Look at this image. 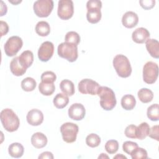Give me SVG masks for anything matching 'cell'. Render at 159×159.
Returning <instances> with one entry per match:
<instances>
[{"instance_id":"6da1fadb","label":"cell","mask_w":159,"mask_h":159,"mask_svg":"<svg viewBox=\"0 0 159 159\" xmlns=\"http://www.w3.org/2000/svg\"><path fill=\"white\" fill-rule=\"evenodd\" d=\"M0 119L6 130L12 132L17 130L20 125V120L16 113L11 109H3L0 113Z\"/></svg>"},{"instance_id":"7a4b0ae2","label":"cell","mask_w":159,"mask_h":159,"mask_svg":"<svg viewBox=\"0 0 159 159\" xmlns=\"http://www.w3.org/2000/svg\"><path fill=\"white\" fill-rule=\"evenodd\" d=\"M97 94L100 98V105L106 111H111L116 105L114 92L107 86H100Z\"/></svg>"},{"instance_id":"3957f363","label":"cell","mask_w":159,"mask_h":159,"mask_svg":"<svg viewBox=\"0 0 159 159\" xmlns=\"http://www.w3.org/2000/svg\"><path fill=\"white\" fill-rule=\"evenodd\" d=\"M113 66L117 75L122 78L129 77L132 73V67L129 59L124 55H117L113 59Z\"/></svg>"},{"instance_id":"277c9868","label":"cell","mask_w":159,"mask_h":159,"mask_svg":"<svg viewBox=\"0 0 159 159\" xmlns=\"http://www.w3.org/2000/svg\"><path fill=\"white\" fill-rule=\"evenodd\" d=\"M102 2L99 0H89L86 3L87 14L86 18L89 22L91 24L98 23L101 19V9Z\"/></svg>"},{"instance_id":"5b68a950","label":"cell","mask_w":159,"mask_h":159,"mask_svg":"<svg viewBox=\"0 0 159 159\" xmlns=\"http://www.w3.org/2000/svg\"><path fill=\"white\" fill-rule=\"evenodd\" d=\"M58 55L70 62H73L78 58L77 45L68 42L61 43L57 48Z\"/></svg>"},{"instance_id":"8992f818","label":"cell","mask_w":159,"mask_h":159,"mask_svg":"<svg viewBox=\"0 0 159 159\" xmlns=\"http://www.w3.org/2000/svg\"><path fill=\"white\" fill-rule=\"evenodd\" d=\"M78 126L72 122H66L60 127L63 140L66 143H73L75 142L78 132Z\"/></svg>"},{"instance_id":"52a82bcc","label":"cell","mask_w":159,"mask_h":159,"mask_svg":"<svg viewBox=\"0 0 159 159\" xmlns=\"http://www.w3.org/2000/svg\"><path fill=\"white\" fill-rule=\"evenodd\" d=\"M53 8V1L52 0H38L34 2L33 6L35 14L40 17H48L52 12Z\"/></svg>"},{"instance_id":"ba28073f","label":"cell","mask_w":159,"mask_h":159,"mask_svg":"<svg viewBox=\"0 0 159 159\" xmlns=\"http://www.w3.org/2000/svg\"><path fill=\"white\" fill-rule=\"evenodd\" d=\"M158 76V66L153 61L147 62L143 68V80L147 84L154 83Z\"/></svg>"},{"instance_id":"9c48e42d","label":"cell","mask_w":159,"mask_h":159,"mask_svg":"<svg viewBox=\"0 0 159 159\" xmlns=\"http://www.w3.org/2000/svg\"><path fill=\"white\" fill-rule=\"evenodd\" d=\"M23 45L22 40L19 36H12L6 41L4 48L8 57L14 56L17 53Z\"/></svg>"},{"instance_id":"30bf717a","label":"cell","mask_w":159,"mask_h":159,"mask_svg":"<svg viewBox=\"0 0 159 159\" xmlns=\"http://www.w3.org/2000/svg\"><path fill=\"white\" fill-rule=\"evenodd\" d=\"M74 13L73 2L71 0H60L58 1L57 14L63 20L70 19Z\"/></svg>"},{"instance_id":"8fae6325","label":"cell","mask_w":159,"mask_h":159,"mask_svg":"<svg viewBox=\"0 0 159 159\" xmlns=\"http://www.w3.org/2000/svg\"><path fill=\"white\" fill-rule=\"evenodd\" d=\"M99 84L91 79H83L78 84V90L81 94L96 95L98 93Z\"/></svg>"},{"instance_id":"7c38bea8","label":"cell","mask_w":159,"mask_h":159,"mask_svg":"<svg viewBox=\"0 0 159 159\" xmlns=\"http://www.w3.org/2000/svg\"><path fill=\"white\" fill-rule=\"evenodd\" d=\"M54 52V45L49 41L43 42L38 50V57L42 61H48L53 56Z\"/></svg>"},{"instance_id":"4fadbf2b","label":"cell","mask_w":159,"mask_h":159,"mask_svg":"<svg viewBox=\"0 0 159 159\" xmlns=\"http://www.w3.org/2000/svg\"><path fill=\"white\" fill-rule=\"evenodd\" d=\"M85 114V108L80 103H74L68 109V116L73 120H81L84 117Z\"/></svg>"},{"instance_id":"5bb4252c","label":"cell","mask_w":159,"mask_h":159,"mask_svg":"<svg viewBox=\"0 0 159 159\" xmlns=\"http://www.w3.org/2000/svg\"><path fill=\"white\" fill-rule=\"evenodd\" d=\"M26 119L30 125L37 126L43 122V115L41 111L37 109H33L28 112Z\"/></svg>"},{"instance_id":"9a60e30c","label":"cell","mask_w":159,"mask_h":159,"mask_svg":"<svg viewBox=\"0 0 159 159\" xmlns=\"http://www.w3.org/2000/svg\"><path fill=\"white\" fill-rule=\"evenodd\" d=\"M139 22V17L136 13L132 11L126 12L122 16V23L127 28H133L137 25Z\"/></svg>"},{"instance_id":"2e32d148","label":"cell","mask_w":159,"mask_h":159,"mask_svg":"<svg viewBox=\"0 0 159 159\" xmlns=\"http://www.w3.org/2000/svg\"><path fill=\"white\" fill-rule=\"evenodd\" d=\"M149 37L150 33L148 30L143 27L136 29L132 34V40L137 43H143L145 42Z\"/></svg>"},{"instance_id":"e0dca14e","label":"cell","mask_w":159,"mask_h":159,"mask_svg":"<svg viewBox=\"0 0 159 159\" xmlns=\"http://www.w3.org/2000/svg\"><path fill=\"white\" fill-rule=\"evenodd\" d=\"M146 48L149 54L155 58H159V42L153 39H148L145 42Z\"/></svg>"},{"instance_id":"ac0fdd59","label":"cell","mask_w":159,"mask_h":159,"mask_svg":"<svg viewBox=\"0 0 159 159\" xmlns=\"http://www.w3.org/2000/svg\"><path fill=\"white\" fill-rule=\"evenodd\" d=\"M31 143L36 148H41L46 146L47 143V138L42 132H36L31 137Z\"/></svg>"},{"instance_id":"d6986e66","label":"cell","mask_w":159,"mask_h":159,"mask_svg":"<svg viewBox=\"0 0 159 159\" xmlns=\"http://www.w3.org/2000/svg\"><path fill=\"white\" fill-rule=\"evenodd\" d=\"M10 70L14 75L19 76L23 75L25 73L27 68L24 67L20 63L19 57H16L14 58L10 63Z\"/></svg>"},{"instance_id":"ffe728a7","label":"cell","mask_w":159,"mask_h":159,"mask_svg":"<svg viewBox=\"0 0 159 159\" xmlns=\"http://www.w3.org/2000/svg\"><path fill=\"white\" fill-rule=\"evenodd\" d=\"M19 61L25 68L30 67L34 61L33 53L30 50H25L23 52L19 57Z\"/></svg>"},{"instance_id":"44dd1931","label":"cell","mask_w":159,"mask_h":159,"mask_svg":"<svg viewBox=\"0 0 159 159\" xmlns=\"http://www.w3.org/2000/svg\"><path fill=\"white\" fill-rule=\"evenodd\" d=\"M24 152V148L22 145L20 143L15 142L11 143L8 148L9 154L14 158H20L21 157Z\"/></svg>"},{"instance_id":"7402d4cb","label":"cell","mask_w":159,"mask_h":159,"mask_svg":"<svg viewBox=\"0 0 159 159\" xmlns=\"http://www.w3.org/2000/svg\"><path fill=\"white\" fill-rule=\"evenodd\" d=\"M120 103L123 109L127 111H130L135 107L136 104V100L133 95L126 94L122 98Z\"/></svg>"},{"instance_id":"603a6c76","label":"cell","mask_w":159,"mask_h":159,"mask_svg":"<svg viewBox=\"0 0 159 159\" xmlns=\"http://www.w3.org/2000/svg\"><path fill=\"white\" fill-rule=\"evenodd\" d=\"M54 106L58 109H63L67 106L69 102L68 96L64 93H58L53 101Z\"/></svg>"},{"instance_id":"cb8c5ba5","label":"cell","mask_w":159,"mask_h":159,"mask_svg":"<svg viewBox=\"0 0 159 159\" xmlns=\"http://www.w3.org/2000/svg\"><path fill=\"white\" fill-rule=\"evenodd\" d=\"M60 88L61 91L68 96H72L75 93V85L69 80H62L60 84Z\"/></svg>"},{"instance_id":"d4e9b609","label":"cell","mask_w":159,"mask_h":159,"mask_svg":"<svg viewBox=\"0 0 159 159\" xmlns=\"http://www.w3.org/2000/svg\"><path fill=\"white\" fill-rule=\"evenodd\" d=\"M35 32L40 36H47L50 32V27L49 24L43 20L39 22L35 26Z\"/></svg>"},{"instance_id":"484cf974","label":"cell","mask_w":159,"mask_h":159,"mask_svg":"<svg viewBox=\"0 0 159 159\" xmlns=\"http://www.w3.org/2000/svg\"><path fill=\"white\" fill-rule=\"evenodd\" d=\"M138 98L140 101L143 103L151 102L153 98V92L148 88H142L137 93Z\"/></svg>"},{"instance_id":"4316f807","label":"cell","mask_w":159,"mask_h":159,"mask_svg":"<svg viewBox=\"0 0 159 159\" xmlns=\"http://www.w3.org/2000/svg\"><path fill=\"white\" fill-rule=\"evenodd\" d=\"M150 131V126L147 122L141 123L136 129V137L139 140L145 139Z\"/></svg>"},{"instance_id":"83f0119b","label":"cell","mask_w":159,"mask_h":159,"mask_svg":"<svg viewBox=\"0 0 159 159\" xmlns=\"http://www.w3.org/2000/svg\"><path fill=\"white\" fill-rule=\"evenodd\" d=\"M39 91L44 96L52 95L55 89V86L53 83H45L41 81L39 85Z\"/></svg>"},{"instance_id":"f1b7e54d","label":"cell","mask_w":159,"mask_h":159,"mask_svg":"<svg viewBox=\"0 0 159 159\" xmlns=\"http://www.w3.org/2000/svg\"><path fill=\"white\" fill-rule=\"evenodd\" d=\"M147 115L152 121H157L159 119V108L158 104H153L147 109Z\"/></svg>"},{"instance_id":"f546056e","label":"cell","mask_w":159,"mask_h":159,"mask_svg":"<svg viewBox=\"0 0 159 159\" xmlns=\"http://www.w3.org/2000/svg\"><path fill=\"white\" fill-rule=\"evenodd\" d=\"M35 80L30 77H27L21 81V88L25 91H32L36 87Z\"/></svg>"},{"instance_id":"4dcf8cb0","label":"cell","mask_w":159,"mask_h":159,"mask_svg":"<svg viewBox=\"0 0 159 159\" xmlns=\"http://www.w3.org/2000/svg\"><path fill=\"white\" fill-rule=\"evenodd\" d=\"M101 143V138L96 134H90L86 138V143L88 146L94 148L99 146Z\"/></svg>"},{"instance_id":"1f68e13d","label":"cell","mask_w":159,"mask_h":159,"mask_svg":"<svg viewBox=\"0 0 159 159\" xmlns=\"http://www.w3.org/2000/svg\"><path fill=\"white\" fill-rule=\"evenodd\" d=\"M65 40L66 42L78 45L80 42V37L77 32L70 31L66 33Z\"/></svg>"},{"instance_id":"d6a6232c","label":"cell","mask_w":159,"mask_h":159,"mask_svg":"<svg viewBox=\"0 0 159 159\" xmlns=\"http://www.w3.org/2000/svg\"><path fill=\"white\" fill-rule=\"evenodd\" d=\"M105 149L109 154H114L119 149V143L116 140H109L105 144Z\"/></svg>"},{"instance_id":"836d02e7","label":"cell","mask_w":159,"mask_h":159,"mask_svg":"<svg viewBox=\"0 0 159 159\" xmlns=\"http://www.w3.org/2000/svg\"><path fill=\"white\" fill-rule=\"evenodd\" d=\"M132 159H146L148 158L147 151L143 148L137 147L130 153Z\"/></svg>"},{"instance_id":"e575fe53","label":"cell","mask_w":159,"mask_h":159,"mask_svg":"<svg viewBox=\"0 0 159 159\" xmlns=\"http://www.w3.org/2000/svg\"><path fill=\"white\" fill-rule=\"evenodd\" d=\"M40 78L42 82L53 83V82L57 79V76H56V75L53 71H47L43 72Z\"/></svg>"},{"instance_id":"d590c367","label":"cell","mask_w":159,"mask_h":159,"mask_svg":"<svg viewBox=\"0 0 159 159\" xmlns=\"http://www.w3.org/2000/svg\"><path fill=\"white\" fill-rule=\"evenodd\" d=\"M137 147L138 144L136 142L131 141H126L122 145L123 151L129 155H130L132 151H134Z\"/></svg>"},{"instance_id":"8d00e7d4","label":"cell","mask_w":159,"mask_h":159,"mask_svg":"<svg viewBox=\"0 0 159 159\" xmlns=\"http://www.w3.org/2000/svg\"><path fill=\"white\" fill-rule=\"evenodd\" d=\"M136 129L137 126L134 124L128 125L124 131L125 136L130 139H136Z\"/></svg>"},{"instance_id":"74e56055","label":"cell","mask_w":159,"mask_h":159,"mask_svg":"<svg viewBox=\"0 0 159 159\" xmlns=\"http://www.w3.org/2000/svg\"><path fill=\"white\" fill-rule=\"evenodd\" d=\"M139 3L142 7H143L145 10H148L153 8L155 4V1L153 0H143L140 1Z\"/></svg>"},{"instance_id":"f35d334b","label":"cell","mask_w":159,"mask_h":159,"mask_svg":"<svg viewBox=\"0 0 159 159\" xmlns=\"http://www.w3.org/2000/svg\"><path fill=\"white\" fill-rule=\"evenodd\" d=\"M148 136L153 139H155L156 140L158 141L159 138H158V125H156L153 126L151 129H150V131L148 133Z\"/></svg>"},{"instance_id":"ab89813d","label":"cell","mask_w":159,"mask_h":159,"mask_svg":"<svg viewBox=\"0 0 159 159\" xmlns=\"http://www.w3.org/2000/svg\"><path fill=\"white\" fill-rule=\"evenodd\" d=\"M0 26H1V35L2 37L6 35L9 31V26L7 24L2 20L0 21Z\"/></svg>"},{"instance_id":"60d3db41","label":"cell","mask_w":159,"mask_h":159,"mask_svg":"<svg viewBox=\"0 0 159 159\" xmlns=\"http://www.w3.org/2000/svg\"><path fill=\"white\" fill-rule=\"evenodd\" d=\"M39 159H45V158H48V159H53V155L52 154V153L50 152H45L42 153L39 156Z\"/></svg>"},{"instance_id":"b9f144b4","label":"cell","mask_w":159,"mask_h":159,"mask_svg":"<svg viewBox=\"0 0 159 159\" xmlns=\"http://www.w3.org/2000/svg\"><path fill=\"white\" fill-rule=\"evenodd\" d=\"M1 16H4V14H6V12H7V6H6V4H4V2L2 1H1Z\"/></svg>"},{"instance_id":"7bdbcfd3","label":"cell","mask_w":159,"mask_h":159,"mask_svg":"<svg viewBox=\"0 0 159 159\" xmlns=\"http://www.w3.org/2000/svg\"><path fill=\"white\" fill-rule=\"evenodd\" d=\"M114 158H125V159H127V157H125L124 155H122V154H118L116 156H115L114 157Z\"/></svg>"}]
</instances>
